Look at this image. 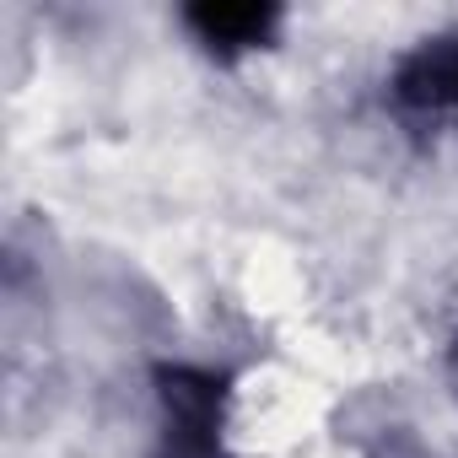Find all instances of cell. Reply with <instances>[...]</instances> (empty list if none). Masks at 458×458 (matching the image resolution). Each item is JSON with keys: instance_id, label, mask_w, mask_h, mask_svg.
Segmentation results:
<instances>
[{"instance_id": "obj_1", "label": "cell", "mask_w": 458, "mask_h": 458, "mask_svg": "<svg viewBox=\"0 0 458 458\" xmlns=\"http://www.w3.org/2000/svg\"><path fill=\"white\" fill-rule=\"evenodd\" d=\"M270 6H194L189 22L210 38V44H254L270 28Z\"/></svg>"}, {"instance_id": "obj_2", "label": "cell", "mask_w": 458, "mask_h": 458, "mask_svg": "<svg viewBox=\"0 0 458 458\" xmlns=\"http://www.w3.org/2000/svg\"><path fill=\"white\" fill-rule=\"evenodd\" d=\"M167 410L178 415V426H183V437H205V426H210V410H216V388L205 383V377H189V372H173L167 377Z\"/></svg>"}, {"instance_id": "obj_3", "label": "cell", "mask_w": 458, "mask_h": 458, "mask_svg": "<svg viewBox=\"0 0 458 458\" xmlns=\"http://www.w3.org/2000/svg\"><path fill=\"white\" fill-rule=\"evenodd\" d=\"M453 92H458V55H453Z\"/></svg>"}]
</instances>
